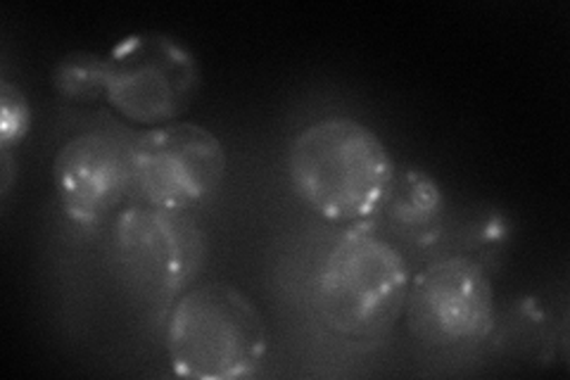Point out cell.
I'll list each match as a JSON object with an SVG mask.
<instances>
[{"mask_svg":"<svg viewBox=\"0 0 570 380\" xmlns=\"http://www.w3.org/2000/svg\"><path fill=\"white\" fill-rule=\"evenodd\" d=\"M383 210L402 231H428L442 212L440 186L423 172H406L395 178Z\"/></svg>","mask_w":570,"mask_h":380,"instance_id":"obj_9","label":"cell"},{"mask_svg":"<svg viewBox=\"0 0 570 380\" xmlns=\"http://www.w3.org/2000/svg\"><path fill=\"white\" fill-rule=\"evenodd\" d=\"M107 62V100L138 124H171L198 88L193 58L165 36H134Z\"/></svg>","mask_w":570,"mask_h":380,"instance_id":"obj_7","label":"cell"},{"mask_svg":"<svg viewBox=\"0 0 570 380\" xmlns=\"http://www.w3.org/2000/svg\"><path fill=\"white\" fill-rule=\"evenodd\" d=\"M107 75H110V62L88 52H77L58 65L56 90L71 103H96L107 94Z\"/></svg>","mask_w":570,"mask_h":380,"instance_id":"obj_10","label":"cell"},{"mask_svg":"<svg viewBox=\"0 0 570 380\" xmlns=\"http://www.w3.org/2000/svg\"><path fill=\"white\" fill-rule=\"evenodd\" d=\"M29 121L31 115L24 94L10 81H3L0 86V146H3V153L27 136Z\"/></svg>","mask_w":570,"mask_h":380,"instance_id":"obj_11","label":"cell"},{"mask_svg":"<svg viewBox=\"0 0 570 380\" xmlns=\"http://www.w3.org/2000/svg\"><path fill=\"white\" fill-rule=\"evenodd\" d=\"M409 331L423 345L450 350L483 340L492 331L494 293L488 274L469 257H448L409 283Z\"/></svg>","mask_w":570,"mask_h":380,"instance_id":"obj_5","label":"cell"},{"mask_svg":"<svg viewBox=\"0 0 570 380\" xmlns=\"http://www.w3.org/2000/svg\"><path fill=\"white\" fill-rule=\"evenodd\" d=\"M226 165L219 138L203 126H155L136 138L134 191L146 205L188 212L219 191Z\"/></svg>","mask_w":570,"mask_h":380,"instance_id":"obj_4","label":"cell"},{"mask_svg":"<svg viewBox=\"0 0 570 380\" xmlns=\"http://www.w3.org/2000/svg\"><path fill=\"white\" fill-rule=\"evenodd\" d=\"M136 140L121 129H94L67 140L56 157V188L71 224L96 228L134 191Z\"/></svg>","mask_w":570,"mask_h":380,"instance_id":"obj_8","label":"cell"},{"mask_svg":"<svg viewBox=\"0 0 570 380\" xmlns=\"http://www.w3.org/2000/svg\"><path fill=\"white\" fill-rule=\"evenodd\" d=\"M409 283L402 252L360 226L331 247L316 274L314 302L335 335L373 342L404 312Z\"/></svg>","mask_w":570,"mask_h":380,"instance_id":"obj_2","label":"cell"},{"mask_svg":"<svg viewBox=\"0 0 570 380\" xmlns=\"http://www.w3.org/2000/svg\"><path fill=\"white\" fill-rule=\"evenodd\" d=\"M115 245L129 281L153 300L181 295L205 260L203 233L188 212L146 203L119 214Z\"/></svg>","mask_w":570,"mask_h":380,"instance_id":"obj_6","label":"cell"},{"mask_svg":"<svg viewBox=\"0 0 570 380\" xmlns=\"http://www.w3.org/2000/svg\"><path fill=\"white\" fill-rule=\"evenodd\" d=\"M167 354L178 376L238 380L253 376L266 354V325L238 288L209 283L176 300L167 321Z\"/></svg>","mask_w":570,"mask_h":380,"instance_id":"obj_3","label":"cell"},{"mask_svg":"<svg viewBox=\"0 0 570 380\" xmlns=\"http://www.w3.org/2000/svg\"><path fill=\"white\" fill-rule=\"evenodd\" d=\"M297 197L321 220L364 224L395 186L397 169L385 143L352 117H328L302 129L288 155Z\"/></svg>","mask_w":570,"mask_h":380,"instance_id":"obj_1","label":"cell"}]
</instances>
